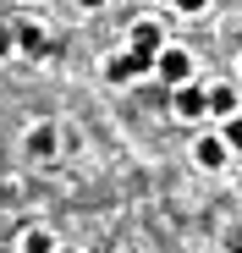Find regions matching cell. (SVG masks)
I'll return each mask as SVG.
<instances>
[{
  "label": "cell",
  "instance_id": "6da1fadb",
  "mask_svg": "<svg viewBox=\"0 0 242 253\" xmlns=\"http://www.w3.org/2000/svg\"><path fill=\"white\" fill-rule=\"evenodd\" d=\"M127 50H132V55H143V61L154 66V55L165 50V28H160L154 17H138V22H132V33H127Z\"/></svg>",
  "mask_w": 242,
  "mask_h": 253
},
{
  "label": "cell",
  "instance_id": "7a4b0ae2",
  "mask_svg": "<svg viewBox=\"0 0 242 253\" xmlns=\"http://www.w3.org/2000/svg\"><path fill=\"white\" fill-rule=\"evenodd\" d=\"M99 72H105V83H116V88H127L132 77H143V72H154L143 55H132V50H116V55H105L99 61Z\"/></svg>",
  "mask_w": 242,
  "mask_h": 253
},
{
  "label": "cell",
  "instance_id": "3957f363",
  "mask_svg": "<svg viewBox=\"0 0 242 253\" xmlns=\"http://www.w3.org/2000/svg\"><path fill=\"white\" fill-rule=\"evenodd\" d=\"M154 77H160V83H171V88L193 83V55H187V50H176V44H165V50L154 55Z\"/></svg>",
  "mask_w": 242,
  "mask_h": 253
},
{
  "label": "cell",
  "instance_id": "277c9868",
  "mask_svg": "<svg viewBox=\"0 0 242 253\" xmlns=\"http://www.w3.org/2000/svg\"><path fill=\"white\" fill-rule=\"evenodd\" d=\"M171 116H182V121H204V116H209V88H198V83L171 88Z\"/></svg>",
  "mask_w": 242,
  "mask_h": 253
},
{
  "label": "cell",
  "instance_id": "5b68a950",
  "mask_svg": "<svg viewBox=\"0 0 242 253\" xmlns=\"http://www.w3.org/2000/svg\"><path fill=\"white\" fill-rule=\"evenodd\" d=\"M55 149H61V126L55 121H39V126H28V138H22V154L28 160H55Z\"/></svg>",
  "mask_w": 242,
  "mask_h": 253
},
{
  "label": "cell",
  "instance_id": "8992f818",
  "mask_svg": "<svg viewBox=\"0 0 242 253\" xmlns=\"http://www.w3.org/2000/svg\"><path fill=\"white\" fill-rule=\"evenodd\" d=\"M55 50V39L44 22H17V55H50Z\"/></svg>",
  "mask_w": 242,
  "mask_h": 253
},
{
  "label": "cell",
  "instance_id": "52a82bcc",
  "mask_svg": "<svg viewBox=\"0 0 242 253\" xmlns=\"http://www.w3.org/2000/svg\"><path fill=\"white\" fill-rule=\"evenodd\" d=\"M193 160H198V171H226L231 149H226L220 132H209V138H198V143H193Z\"/></svg>",
  "mask_w": 242,
  "mask_h": 253
},
{
  "label": "cell",
  "instance_id": "ba28073f",
  "mask_svg": "<svg viewBox=\"0 0 242 253\" xmlns=\"http://www.w3.org/2000/svg\"><path fill=\"white\" fill-rule=\"evenodd\" d=\"M209 116H237V88L231 83H215L209 88Z\"/></svg>",
  "mask_w": 242,
  "mask_h": 253
},
{
  "label": "cell",
  "instance_id": "9c48e42d",
  "mask_svg": "<svg viewBox=\"0 0 242 253\" xmlns=\"http://www.w3.org/2000/svg\"><path fill=\"white\" fill-rule=\"evenodd\" d=\"M17 248H22V253H55V237H50L44 226H33V231H22Z\"/></svg>",
  "mask_w": 242,
  "mask_h": 253
},
{
  "label": "cell",
  "instance_id": "30bf717a",
  "mask_svg": "<svg viewBox=\"0 0 242 253\" xmlns=\"http://www.w3.org/2000/svg\"><path fill=\"white\" fill-rule=\"evenodd\" d=\"M220 138H226V149H231V154H242V116H226Z\"/></svg>",
  "mask_w": 242,
  "mask_h": 253
},
{
  "label": "cell",
  "instance_id": "8fae6325",
  "mask_svg": "<svg viewBox=\"0 0 242 253\" xmlns=\"http://www.w3.org/2000/svg\"><path fill=\"white\" fill-rule=\"evenodd\" d=\"M17 55V22H0V61Z\"/></svg>",
  "mask_w": 242,
  "mask_h": 253
},
{
  "label": "cell",
  "instance_id": "7c38bea8",
  "mask_svg": "<svg viewBox=\"0 0 242 253\" xmlns=\"http://www.w3.org/2000/svg\"><path fill=\"white\" fill-rule=\"evenodd\" d=\"M171 6H176V11H187V17H198V11L209 6V0H171Z\"/></svg>",
  "mask_w": 242,
  "mask_h": 253
},
{
  "label": "cell",
  "instance_id": "4fadbf2b",
  "mask_svg": "<svg viewBox=\"0 0 242 253\" xmlns=\"http://www.w3.org/2000/svg\"><path fill=\"white\" fill-rule=\"evenodd\" d=\"M72 6H77V11H99L105 0H72Z\"/></svg>",
  "mask_w": 242,
  "mask_h": 253
},
{
  "label": "cell",
  "instance_id": "5bb4252c",
  "mask_svg": "<svg viewBox=\"0 0 242 253\" xmlns=\"http://www.w3.org/2000/svg\"><path fill=\"white\" fill-rule=\"evenodd\" d=\"M55 253H77V248H61V242H55Z\"/></svg>",
  "mask_w": 242,
  "mask_h": 253
}]
</instances>
